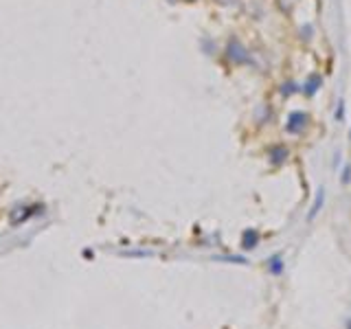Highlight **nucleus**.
I'll use <instances>...</instances> for the list:
<instances>
[{
  "instance_id": "1",
  "label": "nucleus",
  "mask_w": 351,
  "mask_h": 329,
  "mask_svg": "<svg viewBox=\"0 0 351 329\" xmlns=\"http://www.w3.org/2000/svg\"><path fill=\"white\" fill-rule=\"evenodd\" d=\"M224 55L231 64H237V66H246V64H253V55L251 51L244 46V42H239L237 38H228Z\"/></svg>"
},
{
  "instance_id": "2",
  "label": "nucleus",
  "mask_w": 351,
  "mask_h": 329,
  "mask_svg": "<svg viewBox=\"0 0 351 329\" xmlns=\"http://www.w3.org/2000/svg\"><path fill=\"white\" fill-rule=\"evenodd\" d=\"M310 125V114L305 110H292L285 119V132L292 136H301Z\"/></svg>"
},
{
  "instance_id": "3",
  "label": "nucleus",
  "mask_w": 351,
  "mask_h": 329,
  "mask_svg": "<svg viewBox=\"0 0 351 329\" xmlns=\"http://www.w3.org/2000/svg\"><path fill=\"white\" fill-rule=\"evenodd\" d=\"M290 158V150L285 145H281V143H276L268 150V163L274 164V167H279V164H283L285 161Z\"/></svg>"
},
{
  "instance_id": "4",
  "label": "nucleus",
  "mask_w": 351,
  "mask_h": 329,
  "mask_svg": "<svg viewBox=\"0 0 351 329\" xmlns=\"http://www.w3.org/2000/svg\"><path fill=\"white\" fill-rule=\"evenodd\" d=\"M321 88H323V75H318V73H310V77H307L305 83L301 86V92L305 94V97H314Z\"/></svg>"
},
{
  "instance_id": "5",
  "label": "nucleus",
  "mask_w": 351,
  "mask_h": 329,
  "mask_svg": "<svg viewBox=\"0 0 351 329\" xmlns=\"http://www.w3.org/2000/svg\"><path fill=\"white\" fill-rule=\"evenodd\" d=\"M323 206H325V189L318 187L316 195H314V202H312V206H310V213H307L305 220H307V222H314V220H316V215L323 211Z\"/></svg>"
},
{
  "instance_id": "6",
  "label": "nucleus",
  "mask_w": 351,
  "mask_h": 329,
  "mask_svg": "<svg viewBox=\"0 0 351 329\" xmlns=\"http://www.w3.org/2000/svg\"><path fill=\"white\" fill-rule=\"evenodd\" d=\"M257 244H259L257 228H246V231L242 233V248L244 250H253V248H257Z\"/></svg>"
},
{
  "instance_id": "7",
  "label": "nucleus",
  "mask_w": 351,
  "mask_h": 329,
  "mask_svg": "<svg viewBox=\"0 0 351 329\" xmlns=\"http://www.w3.org/2000/svg\"><path fill=\"white\" fill-rule=\"evenodd\" d=\"M283 257H281L279 252L276 254H270L268 257V272L270 274H274V277H281V274H283Z\"/></svg>"
},
{
  "instance_id": "8",
  "label": "nucleus",
  "mask_w": 351,
  "mask_h": 329,
  "mask_svg": "<svg viewBox=\"0 0 351 329\" xmlns=\"http://www.w3.org/2000/svg\"><path fill=\"white\" fill-rule=\"evenodd\" d=\"M296 92H301V86L296 82H283V83H281V88H279V94L283 99H288V97H292V94H296Z\"/></svg>"
},
{
  "instance_id": "9",
  "label": "nucleus",
  "mask_w": 351,
  "mask_h": 329,
  "mask_svg": "<svg viewBox=\"0 0 351 329\" xmlns=\"http://www.w3.org/2000/svg\"><path fill=\"white\" fill-rule=\"evenodd\" d=\"M351 182V163H345V167L340 169V184H347Z\"/></svg>"
},
{
  "instance_id": "10",
  "label": "nucleus",
  "mask_w": 351,
  "mask_h": 329,
  "mask_svg": "<svg viewBox=\"0 0 351 329\" xmlns=\"http://www.w3.org/2000/svg\"><path fill=\"white\" fill-rule=\"evenodd\" d=\"M314 38V26L312 24H303L301 26V40L303 42H310Z\"/></svg>"
},
{
  "instance_id": "11",
  "label": "nucleus",
  "mask_w": 351,
  "mask_h": 329,
  "mask_svg": "<svg viewBox=\"0 0 351 329\" xmlns=\"http://www.w3.org/2000/svg\"><path fill=\"white\" fill-rule=\"evenodd\" d=\"M345 114H347V110H345V99H338L336 103V121H345Z\"/></svg>"
},
{
  "instance_id": "12",
  "label": "nucleus",
  "mask_w": 351,
  "mask_h": 329,
  "mask_svg": "<svg viewBox=\"0 0 351 329\" xmlns=\"http://www.w3.org/2000/svg\"><path fill=\"white\" fill-rule=\"evenodd\" d=\"M345 325H347V329H351V318H347V321H345Z\"/></svg>"
},
{
  "instance_id": "13",
  "label": "nucleus",
  "mask_w": 351,
  "mask_h": 329,
  "mask_svg": "<svg viewBox=\"0 0 351 329\" xmlns=\"http://www.w3.org/2000/svg\"><path fill=\"white\" fill-rule=\"evenodd\" d=\"M349 141H351V130H349Z\"/></svg>"
}]
</instances>
